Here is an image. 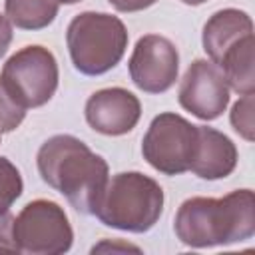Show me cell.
Masks as SVG:
<instances>
[{"instance_id":"obj_1","label":"cell","mask_w":255,"mask_h":255,"mask_svg":"<svg viewBox=\"0 0 255 255\" xmlns=\"http://www.w3.org/2000/svg\"><path fill=\"white\" fill-rule=\"evenodd\" d=\"M40 177L84 215L94 207L110 179L108 161L94 153L82 139L70 133L48 137L36 155Z\"/></svg>"},{"instance_id":"obj_2","label":"cell","mask_w":255,"mask_h":255,"mask_svg":"<svg viewBox=\"0 0 255 255\" xmlns=\"http://www.w3.org/2000/svg\"><path fill=\"white\" fill-rule=\"evenodd\" d=\"M173 231L193 249L247 241L255 233V195L251 189H235L219 199L189 197L175 213Z\"/></svg>"},{"instance_id":"obj_3","label":"cell","mask_w":255,"mask_h":255,"mask_svg":"<svg viewBox=\"0 0 255 255\" xmlns=\"http://www.w3.org/2000/svg\"><path fill=\"white\" fill-rule=\"evenodd\" d=\"M161 185L141 171H122L108 179L94 213L100 223L128 233H145L163 211Z\"/></svg>"},{"instance_id":"obj_4","label":"cell","mask_w":255,"mask_h":255,"mask_svg":"<svg viewBox=\"0 0 255 255\" xmlns=\"http://www.w3.org/2000/svg\"><path fill=\"white\" fill-rule=\"evenodd\" d=\"M126 24L108 12H82L66 30L74 68L84 76H102L116 68L128 48Z\"/></svg>"},{"instance_id":"obj_5","label":"cell","mask_w":255,"mask_h":255,"mask_svg":"<svg viewBox=\"0 0 255 255\" xmlns=\"http://www.w3.org/2000/svg\"><path fill=\"white\" fill-rule=\"evenodd\" d=\"M6 90L22 108H40L52 100L58 90V62L54 54L38 44L14 52L0 74Z\"/></svg>"},{"instance_id":"obj_6","label":"cell","mask_w":255,"mask_h":255,"mask_svg":"<svg viewBox=\"0 0 255 255\" xmlns=\"http://www.w3.org/2000/svg\"><path fill=\"white\" fill-rule=\"evenodd\" d=\"M199 129L183 116L163 112L155 116L141 139L143 159L163 175L189 171L197 149Z\"/></svg>"},{"instance_id":"obj_7","label":"cell","mask_w":255,"mask_h":255,"mask_svg":"<svg viewBox=\"0 0 255 255\" xmlns=\"http://www.w3.org/2000/svg\"><path fill=\"white\" fill-rule=\"evenodd\" d=\"M14 241L20 253L60 255L70 251L74 231L62 205L50 199H34L14 217Z\"/></svg>"},{"instance_id":"obj_8","label":"cell","mask_w":255,"mask_h":255,"mask_svg":"<svg viewBox=\"0 0 255 255\" xmlns=\"http://www.w3.org/2000/svg\"><path fill=\"white\" fill-rule=\"evenodd\" d=\"M131 82L145 94L167 92L179 72V54L173 42L159 34H145L135 42L128 62Z\"/></svg>"},{"instance_id":"obj_9","label":"cell","mask_w":255,"mask_h":255,"mask_svg":"<svg viewBox=\"0 0 255 255\" xmlns=\"http://www.w3.org/2000/svg\"><path fill=\"white\" fill-rule=\"evenodd\" d=\"M177 100L183 110L203 122L217 120L229 104V86L221 70L209 60H193L185 70Z\"/></svg>"},{"instance_id":"obj_10","label":"cell","mask_w":255,"mask_h":255,"mask_svg":"<svg viewBox=\"0 0 255 255\" xmlns=\"http://www.w3.org/2000/svg\"><path fill=\"white\" fill-rule=\"evenodd\" d=\"M88 126L104 135H124L141 118V104L126 88H104L94 92L84 108Z\"/></svg>"},{"instance_id":"obj_11","label":"cell","mask_w":255,"mask_h":255,"mask_svg":"<svg viewBox=\"0 0 255 255\" xmlns=\"http://www.w3.org/2000/svg\"><path fill=\"white\" fill-rule=\"evenodd\" d=\"M199 139L189 171L201 179H223L233 173L237 167V147L235 143L221 131L197 126Z\"/></svg>"},{"instance_id":"obj_12","label":"cell","mask_w":255,"mask_h":255,"mask_svg":"<svg viewBox=\"0 0 255 255\" xmlns=\"http://www.w3.org/2000/svg\"><path fill=\"white\" fill-rule=\"evenodd\" d=\"M253 34V20L247 12L237 8H223L209 16L203 26L201 44L209 60L219 66L223 54L237 42Z\"/></svg>"},{"instance_id":"obj_13","label":"cell","mask_w":255,"mask_h":255,"mask_svg":"<svg viewBox=\"0 0 255 255\" xmlns=\"http://www.w3.org/2000/svg\"><path fill=\"white\" fill-rule=\"evenodd\" d=\"M253 48L255 40L253 34L237 42L233 48H229L221 62L219 70L229 86V90L237 92L239 96H247L255 92V72H253Z\"/></svg>"},{"instance_id":"obj_14","label":"cell","mask_w":255,"mask_h":255,"mask_svg":"<svg viewBox=\"0 0 255 255\" xmlns=\"http://www.w3.org/2000/svg\"><path fill=\"white\" fill-rule=\"evenodd\" d=\"M58 0H4L6 18L20 30L48 28L58 16Z\"/></svg>"},{"instance_id":"obj_15","label":"cell","mask_w":255,"mask_h":255,"mask_svg":"<svg viewBox=\"0 0 255 255\" xmlns=\"http://www.w3.org/2000/svg\"><path fill=\"white\" fill-rule=\"evenodd\" d=\"M24 181L18 167L4 155H0V213L10 211L14 201L22 195Z\"/></svg>"},{"instance_id":"obj_16","label":"cell","mask_w":255,"mask_h":255,"mask_svg":"<svg viewBox=\"0 0 255 255\" xmlns=\"http://www.w3.org/2000/svg\"><path fill=\"white\" fill-rule=\"evenodd\" d=\"M231 126L233 129L247 141L255 139V124H253V94L241 96L231 108Z\"/></svg>"},{"instance_id":"obj_17","label":"cell","mask_w":255,"mask_h":255,"mask_svg":"<svg viewBox=\"0 0 255 255\" xmlns=\"http://www.w3.org/2000/svg\"><path fill=\"white\" fill-rule=\"evenodd\" d=\"M26 118V108H22L12 94L6 90L2 78H0V133L14 131Z\"/></svg>"},{"instance_id":"obj_18","label":"cell","mask_w":255,"mask_h":255,"mask_svg":"<svg viewBox=\"0 0 255 255\" xmlns=\"http://www.w3.org/2000/svg\"><path fill=\"white\" fill-rule=\"evenodd\" d=\"M0 251H18L14 241V215L10 211L0 213Z\"/></svg>"},{"instance_id":"obj_19","label":"cell","mask_w":255,"mask_h":255,"mask_svg":"<svg viewBox=\"0 0 255 255\" xmlns=\"http://www.w3.org/2000/svg\"><path fill=\"white\" fill-rule=\"evenodd\" d=\"M118 12H139L153 6L157 0H108Z\"/></svg>"},{"instance_id":"obj_20","label":"cell","mask_w":255,"mask_h":255,"mask_svg":"<svg viewBox=\"0 0 255 255\" xmlns=\"http://www.w3.org/2000/svg\"><path fill=\"white\" fill-rule=\"evenodd\" d=\"M100 251H135V253H141V249L135 247V245H131V243H124V241H108V239L92 247V253H100Z\"/></svg>"},{"instance_id":"obj_21","label":"cell","mask_w":255,"mask_h":255,"mask_svg":"<svg viewBox=\"0 0 255 255\" xmlns=\"http://www.w3.org/2000/svg\"><path fill=\"white\" fill-rule=\"evenodd\" d=\"M10 42H12V24L4 14H0V58L8 52Z\"/></svg>"},{"instance_id":"obj_22","label":"cell","mask_w":255,"mask_h":255,"mask_svg":"<svg viewBox=\"0 0 255 255\" xmlns=\"http://www.w3.org/2000/svg\"><path fill=\"white\" fill-rule=\"evenodd\" d=\"M183 4H187V6H199V4H203V2H207V0H181Z\"/></svg>"},{"instance_id":"obj_23","label":"cell","mask_w":255,"mask_h":255,"mask_svg":"<svg viewBox=\"0 0 255 255\" xmlns=\"http://www.w3.org/2000/svg\"><path fill=\"white\" fill-rule=\"evenodd\" d=\"M60 4H78V2H82V0H58Z\"/></svg>"}]
</instances>
